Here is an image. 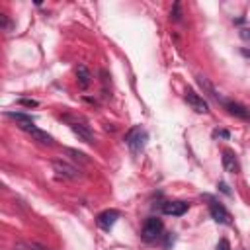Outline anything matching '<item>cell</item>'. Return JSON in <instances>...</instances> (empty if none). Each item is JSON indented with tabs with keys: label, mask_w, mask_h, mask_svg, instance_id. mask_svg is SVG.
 I'll return each instance as SVG.
<instances>
[{
	"label": "cell",
	"mask_w": 250,
	"mask_h": 250,
	"mask_svg": "<svg viewBox=\"0 0 250 250\" xmlns=\"http://www.w3.org/2000/svg\"><path fill=\"white\" fill-rule=\"evenodd\" d=\"M62 121L70 127V131L74 133V135H78V139H82L84 143H88V145H94V133H92V129H90V125L82 119V117H78V115H70V113H64L62 115Z\"/></svg>",
	"instance_id": "obj_1"
},
{
	"label": "cell",
	"mask_w": 250,
	"mask_h": 250,
	"mask_svg": "<svg viewBox=\"0 0 250 250\" xmlns=\"http://www.w3.org/2000/svg\"><path fill=\"white\" fill-rule=\"evenodd\" d=\"M146 139H148V135H146V131H145L143 127H133V129L125 135V143H127V146L131 148L133 154H139V152L145 148Z\"/></svg>",
	"instance_id": "obj_2"
},
{
	"label": "cell",
	"mask_w": 250,
	"mask_h": 250,
	"mask_svg": "<svg viewBox=\"0 0 250 250\" xmlns=\"http://www.w3.org/2000/svg\"><path fill=\"white\" fill-rule=\"evenodd\" d=\"M53 170L57 172V176H61V178H64V180H72V182H74V180H80V178H82V170L76 168L74 164L62 160V158L53 160Z\"/></svg>",
	"instance_id": "obj_3"
},
{
	"label": "cell",
	"mask_w": 250,
	"mask_h": 250,
	"mask_svg": "<svg viewBox=\"0 0 250 250\" xmlns=\"http://www.w3.org/2000/svg\"><path fill=\"white\" fill-rule=\"evenodd\" d=\"M162 230H164L162 221H160L158 217H148V219L145 221V225H143L141 238H143L145 242H154V240L162 234Z\"/></svg>",
	"instance_id": "obj_4"
},
{
	"label": "cell",
	"mask_w": 250,
	"mask_h": 250,
	"mask_svg": "<svg viewBox=\"0 0 250 250\" xmlns=\"http://www.w3.org/2000/svg\"><path fill=\"white\" fill-rule=\"evenodd\" d=\"M209 215H211V219H213L215 223H219V225H232L230 213H229L227 207H225L223 203H219V201H211V203H209Z\"/></svg>",
	"instance_id": "obj_5"
},
{
	"label": "cell",
	"mask_w": 250,
	"mask_h": 250,
	"mask_svg": "<svg viewBox=\"0 0 250 250\" xmlns=\"http://www.w3.org/2000/svg\"><path fill=\"white\" fill-rule=\"evenodd\" d=\"M184 98H186V102L191 105V109H195L197 113H207V111H209V104H207V100H205L203 96H199L193 88H186Z\"/></svg>",
	"instance_id": "obj_6"
},
{
	"label": "cell",
	"mask_w": 250,
	"mask_h": 250,
	"mask_svg": "<svg viewBox=\"0 0 250 250\" xmlns=\"http://www.w3.org/2000/svg\"><path fill=\"white\" fill-rule=\"evenodd\" d=\"M230 115H234V117H238V119H244V121H250V109L246 107V105H242V104H238V102H234V100H223V104H221Z\"/></svg>",
	"instance_id": "obj_7"
},
{
	"label": "cell",
	"mask_w": 250,
	"mask_h": 250,
	"mask_svg": "<svg viewBox=\"0 0 250 250\" xmlns=\"http://www.w3.org/2000/svg\"><path fill=\"white\" fill-rule=\"evenodd\" d=\"M117 219H119V211H115V209H105V211H102V213L98 215L96 223H98V227H100L102 230H109V229H113V225L117 223Z\"/></svg>",
	"instance_id": "obj_8"
},
{
	"label": "cell",
	"mask_w": 250,
	"mask_h": 250,
	"mask_svg": "<svg viewBox=\"0 0 250 250\" xmlns=\"http://www.w3.org/2000/svg\"><path fill=\"white\" fill-rule=\"evenodd\" d=\"M221 160H223V168H225V172H229V174H238V172H240L238 158H236V154H234L232 150H223Z\"/></svg>",
	"instance_id": "obj_9"
},
{
	"label": "cell",
	"mask_w": 250,
	"mask_h": 250,
	"mask_svg": "<svg viewBox=\"0 0 250 250\" xmlns=\"http://www.w3.org/2000/svg\"><path fill=\"white\" fill-rule=\"evenodd\" d=\"M188 203L186 201H166L162 203V213L164 215H172V217H182L188 211Z\"/></svg>",
	"instance_id": "obj_10"
},
{
	"label": "cell",
	"mask_w": 250,
	"mask_h": 250,
	"mask_svg": "<svg viewBox=\"0 0 250 250\" xmlns=\"http://www.w3.org/2000/svg\"><path fill=\"white\" fill-rule=\"evenodd\" d=\"M6 117L14 119L18 123V127L23 129V131H27L29 127H33V117L27 115V113H21V111H6Z\"/></svg>",
	"instance_id": "obj_11"
},
{
	"label": "cell",
	"mask_w": 250,
	"mask_h": 250,
	"mask_svg": "<svg viewBox=\"0 0 250 250\" xmlns=\"http://www.w3.org/2000/svg\"><path fill=\"white\" fill-rule=\"evenodd\" d=\"M27 133H29V135L33 137V141H37L39 145L51 146V145L55 143V141H53V137H51V135H49L47 131H43V129H37L35 125H33V127H29V129H27Z\"/></svg>",
	"instance_id": "obj_12"
},
{
	"label": "cell",
	"mask_w": 250,
	"mask_h": 250,
	"mask_svg": "<svg viewBox=\"0 0 250 250\" xmlns=\"http://www.w3.org/2000/svg\"><path fill=\"white\" fill-rule=\"evenodd\" d=\"M197 84H199V86L203 88V92H205V94H207L209 98H213L215 102H219V104H223V100H225V98H221V96L217 94V90H215V86H213V84H211V82H209V80H207L205 76H197Z\"/></svg>",
	"instance_id": "obj_13"
},
{
	"label": "cell",
	"mask_w": 250,
	"mask_h": 250,
	"mask_svg": "<svg viewBox=\"0 0 250 250\" xmlns=\"http://www.w3.org/2000/svg\"><path fill=\"white\" fill-rule=\"evenodd\" d=\"M76 76H78V86H80L82 90H86V88L90 86V82H92L90 70H88L84 64H78V66H76Z\"/></svg>",
	"instance_id": "obj_14"
},
{
	"label": "cell",
	"mask_w": 250,
	"mask_h": 250,
	"mask_svg": "<svg viewBox=\"0 0 250 250\" xmlns=\"http://www.w3.org/2000/svg\"><path fill=\"white\" fill-rule=\"evenodd\" d=\"M64 154H68L72 160H76V162H80V164H88V162H90L88 156H86L84 152L76 150V148H64Z\"/></svg>",
	"instance_id": "obj_15"
},
{
	"label": "cell",
	"mask_w": 250,
	"mask_h": 250,
	"mask_svg": "<svg viewBox=\"0 0 250 250\" xmlns=\"http://www.w3.org/2000/svg\"><path fill=\"white\" fill-rule=\"evenodd\" d=\"M170 18H172L174 21H180V18H182V12H180V2H174V8H172V12H170Z\"/></svg>",
	"instance_id": "obj_16"
},
{
	"label": "cell",
	"mask_w": 250,
	"mask_h": 250,
	"mask_svg": "<svg viewBox=\"0 0 250 250\" xmlns=\"http://www.w3.org/2000/svg\"><path fill=\"white\" fill-rule=\"evenodd\" d=\"M20 105H25V107H35V105H37V100H29V98H21V100H20Z\"/></svg>",
	"instance_id": "obj_17"
},
{
	"label": "cell",
	"mask_w": 250,
	"mask_h": 250,
	"mask_svg": "<svg viewBox=\"0 0 250 250\" xmlns=\"http://www.w3.org/2000/svg\"><path fill=\"white\" fill-rule=\"evenodd\" d=\"M217 188H219V189H221L225 195H232V191H230L229 184H225V182H219V184H217Z\"/></svg>",
	"instance_id": "obj_18"
},
{
	"label": "cell",
	"mask_w": 250,
	"mask_h": 250,
	"mask_svg": "<svg viewBox=\"0 0 250 250\" xmlns=\"http://www.w3.org/2000/svg\"><path fill=\"white\" fill-rule=\"evenodd\" d=\"M215 250H230V244H229V240H227V238H221Z\"/></svg>",
	"instance_id": "obj_19"
},
{
	"label": "cell",
	"mask_w": 250,
	"mask_h": 250,
	"mask_svg": "<svg viewBox=\"0 0 250 250\" xmlns=\"http://www.w3.org/2000/svg\"><path fill=\"white\" fill-rule=\"evenodd\" d=\"M213 137H223V139H229V137H230V133H229V131H225V129H215V131H213Z\"/></svg>",
	"instance_id": "obj_20"
},
{
	"label": "cell",
	"mask_w": 250,
	"mask_h": 250,
	"mask_svg": "<svg viewBox=\"0 0 250 250\" xmlns=\"http://www.w3.org/2000/svg\"><path fill=\"white\" fill-rule=\"evenodd\" d=\"M240 37H242V39H246V41H250V27L240 29Z\"/></svg>",
	"instance_id": "obj_21"
},
{
	"label": "cell",
	"mask_w": 250,
	"mask_h": 250,
	"mask_svg": "<svg viewBox=\"0 0 250 250\" xmlns=\"http://www.w3.org/2000/svg\"><path fill=\"white\" fill-rule=\"evenodd\" d=\"M242 55L244 57H250V49H242Z\"/></svg>",
	"instance_id": "obj_22"
}]
</instances>
